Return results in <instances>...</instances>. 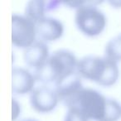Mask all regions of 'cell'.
<instances>
[{
    "instance_id": "cell-14",
    "label": "cell",
    "mask_w": 121,
    "mask_h": 121,
    "mask_svg": "<svg viewBox=\"0 0 121 121\" xmlns=\"http://www.w3.org/2000/svg\"><path fill=\"white\" fill-rule=\"evenodd\" d=\"M21 113V105L17 99L13 98V121L17 120Z\"/></svg>"
},
{
    "instance_id": "cell-4",
    "label": "cell",
    "mask_w": 121,
    "mask_h": 121,
    "mask_svg": "<svg viewBox=\"0 0 121 121\" xmlns=\"http://www.w3.org/2000/svg\"><path fill=\"white\" fill-rule=\"evenodd\" d=\"M100 2H79L76 9L75 22L81 32L89 37H95L104 31L106 17L96 4Z\"/></svg>"
},
{
    "instance_id": "cell-1",
    "label": "cell",
    "mask_w": 121,
    "mask_h": 121,
    "mask_svg": "<svg viewBox=\"0 0 121 121\" xmlns=\"http://www.w3.org/2000/svg\"><path fill=\"white\" fill-rule=\"evenodd\" d=\"M72 106L94 121H118L121 117V105L115 99L91 88H83L70 107Z\"/></svg>"
},
{
    "instance_id": "cell-9",
    "label": "cell",
    "mask_w": 121,
    "mask_h": 121,
    "mask_svg": "<svg viewBox=\"0 0 121 121\" xmlns=\"http://www.w3.org/2000/svg\"><path fill=\"white\" fill-rule=\"evenodd\" d=\"M34 74L23 67H14L12 71V90L14 94L25 95L35 88Z\"/></svg>"
},
{
    "instance_id": "cell-16",
    "label": "cell",
    "mask_w": 121,
    "mask_h": 121,
    "mask_svg": "<svg viewBox=\"0 0 121 121\" xmlns=\"http://www.w3.org/2000/svg\"><path fill=\"white\" fill-rule=\"evenodd\" d=\"M18 121H37V120L33 119V118H25V119H22Z\"/></svg>"
},
{
    "instance_id": "cell-10",
    "label": "cell",
    "mask_w": 121,
    "mask_h": 121,
    "mask_svg": "<svg viewBox=\"0 0 121 121\" xmlns=\"http://www.w3.org/2000/svg\"><path fill=\"white\" fill-rule=\"evenodd\" d=\"M50 55L47 44L38 40L32 43L30 47L24 49L23 60L27 66L36 70L47 61Z\"/></svg>"
},
{
    "instance_id": "cell-8",
    "label": "cell",
    "mask_w": 121,
    "mask_h": 121,
    "mask_svg": "<svg viewBox=\"0 0 121 121\" xmlns=\"http://www.w3.org/2000/svg\"><path fill=\"white\" fill-rule=\"evenodd\" d=\"M37 36L42 42H52L60 38L64 32V26L59 19L52 17H45L37 22Z\"/></svg>"
},
{
    "instance_id": "cell-15",
    "label": "cell",
    "mask_w": 121,
    "mask_h": 121,
    "mask_svg": "<svg viewBox=\"0 0 121 121\" xmlns=\"http://www.w3.org/2000/svg\"><path fill=\"white\" fill-rule=\"evenodd\" d=\"M109 3L114 8L121 7V1H109Z\"/></svg>"
},
{
    "instance_id": "cell-3",
    "label": "cell",
    "mask_w": 121,
    "mask_h": 121,
    "mask_svg": "<svg viewBox=\"0 0 121 121\" xmlns=\"http://www.w3.org/2000/svg\"><path fill=\"white\" fill-rule=\"evenodd\" d=\"M77 71L82 78L103 86H111L119 76L118 62L103 56L88 55L78 61Z\"/></svg>"
},
{
    "instance_id": "cell-6",
    "label": "cell",
    "mask_w": 121,
    "mask_h": 121,
    "mask_svg": "<svg viewBox=\"0 0 121 121\" xmlns=\"http://www.w3.org/2000/svg\"><path fill=\"white\" fill-rule=\"evenodd\" d=\"M29 100L32 107L39 113H48L57 105L59 98L55 89L47 85H41L30 93Z\"/></svg>"
},
{
    "instance_id": "cell-7",
    "label": "cell",
    "mask_w": 121,
    "mask_h": 121,
    "mask_svg": "<svg viewBox=\"0 0 121 121\" xmlns=\"http://www.w3.org/2000/svg\"><path fill=\"white\" fill-rule=\"evenodd\" d=\"M81 78L77 71L58 81L54 86L59 100L66 104L67 108L72 105L76 96L84 88Z\"/></svg>"
},
{
    "instance_id": "cell-11",
    "label": "cell",
    "mask_w": 121,
    "mask_h": 121,
    "mask_svg": "<svg viewBox=\"0 0 121 121\" xmlns=\"http://www.w3.org/2000/svg\"><path fill=\"white\" fill-rule=\"evenodd\" d=\"M47 12V2L42 0H31L28 1L26 4L25 13L24 15L27 16L31 20L37 22L45 17V13Z\"/></svg>"
},
{
    "instance_id": "cell-13",
    "label": "cell",
    "mask_w": 121,
    "mask_h": 121,
    "mask_svg": "<svg viewBox=\"0 0 121 121\" xmlns=\"http://www.w3.org/2000/svg\"><path fill=\"white\" fill-rule=\"evenodd\" d=\"M64 121H89V119L77 107L72 106L68 108Z\"/></svg>"
},
{
    "instance_id": "cell-5",
    "label": "cell",
    "mask_w": 121,
    "mask_h": 121,
    "mask_svg": "<svg viewBox=\"0 0 121 121\" xmlns=\"http://www.w3.org/2000/svg\"><path fill=\"white\" fill-rule=\"evenodd\" d=\"M36 22L25 15L13 14L12 16V42L19 48L30 47L37 38Z\"/></svg>"
},
{
    "instance_id": "cell-12",
    "label": "cell",
    "mask_w": 121,
    "mask_h": 121,
    "mask_svg": "<svg viewBox=\"0 0 121 121\" xmlns=\"http://www.w3.org/2000/svg\"><path fill=\"white\" fill-rule=\"evenodd\" d=\"M104 56L117 62L121 60V33L116 35L106 43Z\"/></svg>"
},
{
    "instance_id": "cell-2",
    "label": "cell",
    "mask_w": 121,
    "mask_h": 121,
    "mask_svg": "<svg viewBox=\"0 0 121 121\" xmlns=\"http://www.w3.org/2000/svg\"><path fill=\"white\" fill-rule=\"evenodd\" d=\"M78 61L75 54L67 49L55 51L42 66L34 70L36 81L42 85L55 86L66 76L77 72Z\"/></svg>"
}]
</instances>
